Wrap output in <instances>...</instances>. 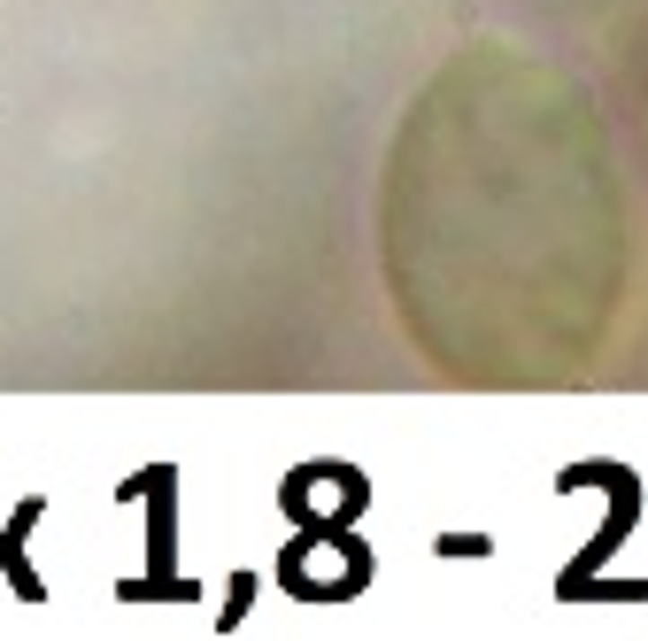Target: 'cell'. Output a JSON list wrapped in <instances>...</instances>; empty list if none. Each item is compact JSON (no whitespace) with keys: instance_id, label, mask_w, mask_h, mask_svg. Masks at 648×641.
Listing matches in <instances>:
<instances>
[{"instance_id":"cell-1","label":"cell","mask_w":648,"mask_h":641,"mask_svg":"<svg viewBox=\"0 0 648 641\" xmlns=\"http://www.w3.org/2000/svg\"><path fill=\"white\" fill-rule=\"evenodd\" d=\"M617 248L602 124L548 62L471 47L425 85L386 171V278L433 364H579L610 325Z\"/></svg>"}]
</instances>
